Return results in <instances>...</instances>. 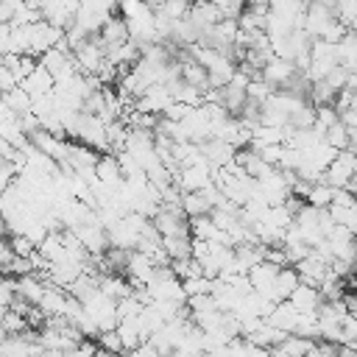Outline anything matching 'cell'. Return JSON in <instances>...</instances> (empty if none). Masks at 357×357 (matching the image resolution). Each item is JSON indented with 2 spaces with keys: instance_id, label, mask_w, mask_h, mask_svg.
Here are the masks:
<instances>
[{
  "instance_id": "obj_1",
  "label": "cell",
  "mask_w": 357,
  "mask_h": 357,
  "mask_svg": "<svg viewBox=\"0 0 357 357\" xmlns=\"http://www.w3.org/2000/svg\"><path fill=\"white\" fill-rule=\"evenodd\" d=\"M337 45H329L324 39H315L310 47V70L307 78L310 81H324L335 67H337Z\"/></svg>"
},
{
  "instance_id": "obj_2",
  "label": "cell",
  "mask_w": 357,
  "mask_h": 357,
  "mask_svg": "<svg viewBox=\"0 0 357 357\" xmlns=\"http://www.w3.org/2000/svg\"><path fill=\"white\" fill-rule=\"evenodd\" d=\"M39 64L53 75V81H56V84H61V81H67V78L78 75V67H75L73 50H67V47H53V50H47L45 56H39Z\"/></svg>"
},
{
  "instance_id": "obj_3",
  "label": "cell",
  "mask_w": 357,
  "mask_h": 357,
  "mask_svg": "<svg viewBox=\"0 0 357 357\" xmlns=\"http://www.w3.org/2000/svg\"><path fill=\"white\" fill-rule=\"evenodd\" d=\"M151 223L156 226V231H159L162 237L190 234V218L184 215L181 206H159V212L151 218Z\"/></svg>"
},
{
  "instance_id": "obj_4",
  "label": "cell",
  "mask_w": 357,
  "mask_h": 357,
  "mask_svg": "<svg viewBox=\"0 0 357 357\" xmlns=\"http://www.w3.org/2000/svg\"><path fill=\"white\" fill-rule=\"evenodd\" d=\"M335 20H337V17H335V3H321V0H315V3H310L307 11H304V31H307L312 39H321V36L326 33V28H329Z\"/></svg>"
},
{
  "instance_id": "obj_5",
  "label": "cell",
  "mask_w": 357,
  "mask_h": 357,
  "mask_svg": "<svg viewBox=\"0 0 357 357\" xmlns=\"http://www.w3.org/2000/svg\"><path fill=\"white\" fill-rule=\"evenodd\" d=\"M73 59H75V67L81 75H98L100 67L106 64V53L100 50V45L92 36L86 42H81L78 47H73Z\"/></svg>"
},
{
  "instance_id": "obj_6",
  "label": "cell",
  "mask_w": 357,
  "mask_h": 357,
  "mask_svg": "<svg viewBox=\"0 0 357 357\" xmlns=\"http://www.w3.org/2000/svg\"><path fill=\"white\" fill-rule=\"evenodd\" d=\"M293 268H296L301 284H310V287H318V284L324 282V276L329 273V262H326L318 251H310V257H304V259L296 262Z\"/></svg>"
},
{
  "instance_id": "obj_7",
  "label": "cell",
  "mask_w": 357,
  "mask_h": 357,
  "mask_svg": "<svg viewBox=\"0 0 357 357\" xmlns=\"http://www.w3.org/2000/svg\"><path fill=\"white\" fill-rule=\"evenodd\" d=\"M296 64L293 61H287V59H279V56H273L268 64H265V70H262V81H268L273 89H284L293 78H296Z\"/></svg>"
},
{
  "instance_id": "obj_8",
  "label": "cell",
  "mask_w": 357,
  "mask_h": 357,
  "mask_svg": "<svg viewBox=\"0 0 357 357\" xmlns=\"http://www.w3.org/2000/svg\"><path fill=\"white\" fill-rule=\"evenodd\" d=\"M95 178H98V181H100L106 190H112V192H117V190L126 184L123 170H120V162H117V156H114V153H103V156L98 159Z\"/></svg>"
},
{
  "instance_id": "obj_9",
  "label": "cell",
  "mask_w": 357,
  "mask_h": 357,
  "mask_svg": "<svg viewBox=\"0 0 357 357\" xmlns=\"http://www.w3.org/2000/svg\"><path fill=\"white\" fill-rule=\"evenodd\" d=\"M201 153H204V159L209 162L212 170H223V167H229L234 162L237 148L229 145V142H223V139H209V142L201 145Z\"/></svg>"
},
{
  "instance_id": "obj_10",
  "label": "cell",
  "mask_w": 357,
  "mask_h": 357,
  "mask_svg": "<svg viewBox=\"0 0 357 357\" xmlns=\"http://www.w3.org/2000/svg\"><path fill=\"white\" fill-rule=\"evenodd\" d=\"M20 86H22V89L36 100V98H47V95H53L56 81H53V75H50L42 64H36V70H33V73L20 84Z\"/></svg>"
},
{
  "instance_id": "obj_11",
  "label": "cell",
  "mask_w": 357,
  "mask_h": 357,
  "mask_svg": "<svg viewBox=\"0 0 357 357\" xmlns=\"http://www.w3.org/2000/svg\"><path fill=\"white\" fill-rule=\"evenodd\" d=\"M190 22L201 31V33H206V31H212L223 17H220V11H218V6L215 3H192L190 6Z\"/></svg>"
},
{
  "instance_id": "obj_12",
  "label": "cell",
  "mask_w": 357,
  "mask_h": 357,
  "mask_svg": "<svg viewBox=\"0 0 357 357\" xmlns=\"http://www.w3.org/2000/svg\"><path fill=\"white\" fill-rule=\"evenodd\" d=\"M45 290H47V282H42L36 273H28V276H20L17 279V296L22 301H28L31 307H39L42 304Z\"/></svg>"
},
{
  "instance_id": "obj_13",
  "label": "cell",
  "mask_w": 357,
  "mask_h": 357,
  "mask_svg": "<svg viewBox=\"0 0 357 357\" xmlns=\"http://www.w3.org/2000/svg\"><path fill=\"white\" fill-rule=\"evenodd\" d=\"M301 315H318V307H321V293L318 287H310V284H298L293 290V296L287 298Z\"/></svg>"
},
{
  "instance_id": "obj_14",
  "label": "cell",
  "mask_w": 357,
  "mask_h": 357,
  "mask_svg": "<svg viewBox=\"0 0 357 357\" xmlns=\"http://www.w3.org/2000/svg\"><path fill=\"white\" fill-rule=\"evenodd\" d=\"M298 318H301V312H298L290 301H282V304H276V310L271 312L268 324H271L273 329L284 332V335H293V332H296V326H298Z\"/></svg>"
},
{
  "instance_id": "obj_15",
  "label": "cell",
  "mask_w": 357,
  "mask_h": 357,
  "mask_svg": "<svg viewBox=\"0 0 357 357\" xmlns=\"http://www.w3.org/2000/svg\"><path fill=\"white\" fill-rule=\"evenodd\" d=\"M315 343L318 340H307V337H298V335H284V340L276 343L271 349V354L273 357H304V354H310V349Z\"/></svg>"
},
{
  "instance_id": "obj_16",
  "label": "cell",
  "mask_w": 357,
  "mask_h": 357,
  "mask_svg": "<svg viewBox=\"0 0 357 357\" xmlns=\"http://www.w3.org/2000/svg\"><path fill=\"white\" fill-rule=\"evenodd\" d=\"M298 284H301V279H298L296 268H282L279 276H276V284H273V301H276V304L287 301Z\"/></svg>"
},
{
  "instance_id": "obj_17",
  "label": "cell",
  "mask_w": 357,
  "mask_h": 357,
  "mask_svg": "<svg viewBox=\"0 0 357 357\" xmlns=\"http://www.w3.org/2000/svg\"><path fill=\"white\" fill-rule=\"evenodd\" d=\"M181 209H184V215H187L190 220L212 215V204L204 198V192H184V195H181Z\"/></svg>"
},
{
  "instance_id": "obj_18",
  "label": "cell",
  "mask_w": 357,
  "mask_h": 357,
  "mask_svg": "<svg viewBox=\"0 0 357 357\" xmlns=\"http://www.w3.org/2000/svg\"><path fill=\"white\" fill-rule=\"evenodd\" d=\"M335 201V187H329L326 181H315L310 187V195H307V206L312 209H329Z\"/></svg>"
},
{
  "instance_id": "obj_19",
  "label": "cell",
  "mask_w": 357,
  "mask_h": 357,
  "mask_svg": "<svg viewBox=\"0 0 357 357\" xmlns=\"http://www.w3.org/2000/svg\"><path fill=\"white\" fill-rule=\"evenodd\" d=\"M0 103H3V106H8L14 114H25V112H31V106H33V98H31V95H28L22 86H17V89L6 92Z\"/></svg>"
},
{
  "instance_id": "obj_20",
  "label": "cell",
  "mask_w": 357,
  "mask_h": 357,
  "mask_svg": "<svg viewBox=\"0 0 357 357\" xmlns=\"http://www.w3.org/2000/svg\"><path fill=\"white\" fill-rule=\"evenodd\" d=\"M335 123H340V114H337L335 106H315V126H312L315 134L326 137V131H329Z\"/></svg>"
},
{
  "instance_id": "obj_21",
  "label": "cell",
  "mask_w": 357,
  "mask_h": 357,
  "mask_svg": "<svg viewBox=\"0 0 357 357\" xmlns=\"http://www.w3.org/2000/svg\"><path fill=\"white\" fill-rule=\"evenodd\" d=\"M117 335H120V340H123V349H126V351H134V349H139V346H142V337H139V329H137V324H134V321H120Z\"/></svg>"
},
{
  "instance_id": "obj_22",
  "label": "cell",
  "mask_w": 357,
  "mask_h": 357,
  "mask_svg": "<svg viewBox=\"0 0 357 357\" xmlns=\"http://www.w3.org/2000/svg\"><path fill=\"white\" fill-rule=\"evenodd\" d=\"M324 142H326V145H332L337 153H340V151H349V128L343 126V120H340V123H335V126L326 131Z\"/></svg>"
},
{
  "instance_id": "obj_23",
  "label": "cell",
  "mask_w": 357,
  "mask_h": 357,
  "mask_svg": "<svg viewBox=\"0 0 357 357\" xmlns=\"http://www.w3.org/2000/svg\"><path fill=\"white\" fill-rule=\"evenodd\" d=\"M0 326L6 329L8 337H11V335H22V332H28V321H25V315H20V312H14V310H6V312H3Z\"/></svg>"
},
{
  "instance_id": "obj_24",
  "label": "cell",
  "mask_w": 357,
  "mask_h": 357,
  "mask_svg": "<svg viewBox=\"0 0 357 357\" xmlns=\"http://www.w3.org/2000/svg\"><path fill=\"white\" fill-rule=\"evenodd\" d=\"M98 349H103V351H109V354H126L117 329H114V332H100V335H98Z\"/></svg>"
},
{
  "instance_id": "obj_25",
  "label": "cell",
  "mask_w": 357,
  "mask_h": 357,
  "mask_svg": "<svg viewBox=\"0 0 357 357\" xmlns=\"http://www.w3.org/2000/svg\"><path fill=\"white\" fill-rule=\"evenodd\" d=\"M14 298H17V279L0 273V307L8 310L14 304Z\"/></svg>"
},
{
  "instance_id": "obj_26",
  "label": "cell",
  "mask_w": 357,
  "mask_h": 357,
  "mask_svg": "<svg viewBox=\"0 0 357 357\" xmlns=\"http://www.w3.org/2000/svg\"><path fill=\"white\" fill-rule=\"evenodd\" d=\"M273 92H276V89H273L268 81H262V78L248 81V98H251V100H257V103H265V100H268Z\"/></svg>"
},
{
  "instance_id": "obj_27",
  "label": "cell",
  "mask_w": 357,
  "mask_h": 357,
  "mask_svg": "<svg viewBox=\"0 0 357 357\" xmlns=\"http://www.w3.org/2000/svg\"><path fill=\"white\" fill-rule=\"evenodd\" d=\"M340 346H357V318L351 315L340 321Z\"/></svg>"
},
{
  "instance_id": "obj_28",
  "label": "cell",
  "mask_w": 357,
  "mask_h": 357,
  "mask_svg": "<svg viewBox=\"0 0 357 357\" xmlns=\"http://www.w3.org/2000/svg\"><path fill=\"white\" fill-rule=\"evenodd\" d=\"M190 112H192L190 106H184V103H176V100H173V103L165 109V114H162V117H167V120H173V123H181Z\"/></svg>"
},
{
  "instance_id": "obj_29",
  "label": "cell",
  "mask_w": 357,
  "mask_h": 357,
  "mask_svg": "<svg viewBox=\"0 0 357 357\" xmlns=\"http://www.w3.org/2000/svg\"><path fill=\"white\" fill-rule=\"evenodd\" d=\"M17 86H20V84H17V78L11 75V70L0 64V92L6 95V92H11V89H17Z\"/></svg>"
},
{
  "instance_id": "obj_30",
  "label": "cell",
  "mask_w": 357,
  "mask_h": 357,
  "mask_svg": "<svg viewBox=\"0 0 357 357\" xmlns=\"http://www.w3.org/2000/svg\"><path fill=\"white\" fill-rule=\"evenodd\" d=\"M343 301H346V307H349V315L357 318V293H346Z\"/></svg>"
},
{
  "instance_id": "obj_31",
  "label": "cell",
  "mask_w": 357,
  "mask_h": 357,
  "mask_svg": "<svg viewBox=\"0 0 357 357\" xmlns=\"http://www.w3.org/2000/svg\"><path fill=\"white\" fill-rule=\"evenodd\" d=\"M349 112H351V114H357V92L351 95V103H349Z\"/></svg>"
}]
</instances>
